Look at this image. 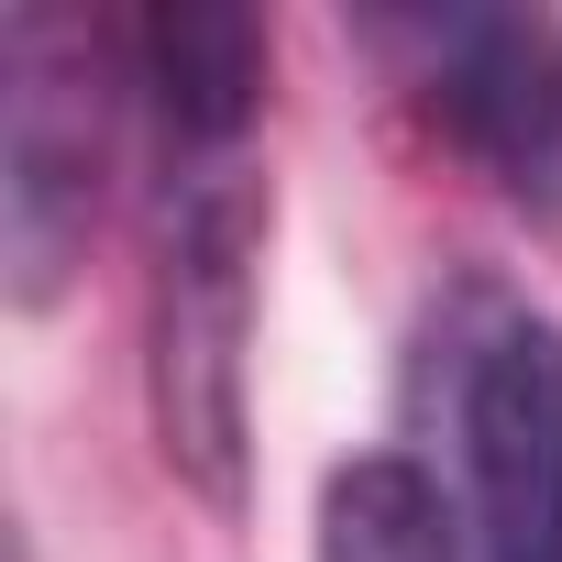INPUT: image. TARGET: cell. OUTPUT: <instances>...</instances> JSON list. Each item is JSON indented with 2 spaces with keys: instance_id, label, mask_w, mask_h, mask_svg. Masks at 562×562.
Instances as JSON below:
<instances>
[{
  "instance_id": "cell-4",
  "label": "cell",
  "mask_w": 562,
  "mask_h": 562,
  "mask_svg": "<svg viewBox=\"0 0 562 562\" xmlns=\"http://www.w3.org/2000/svg\"><path fill=\"white\" fill-rule=\"evenodd\" d=\"M56 56H67V34L23 12L12 23V276H23V299L56 288L67 243L89 232V155H100L89 100H67L78 78Z\"/></svg>"
},
{
  "instance_id": "cell-2",
  "label": "cell",
  "mask_w": 562,
  "mask_h": 562,
  "mask_svg": "<svg viewBox=\"0 0 562 562\" xmlns=\"http://www.w3.org/2000/svg\"><path fill=\"white\" fill-rule=\"evenodd\" d=\"M452 463L474 562H562V321L474 299L452 331Z\"/></svg>"
},
{
  "instance_id": "cell-3",
  "label": "cell",
  "mask_w": 562,
  "mask_h": 562,
  "mask_svg": "<svg viewBox=\"0 0 562 562\" xmlns=\"http://www.w3.org/2000/svg\"><path fill=\"white\" fill-rule=\"evenodd\" d=\"M430 111L529 221H562V23L551 12H452L419 23Z\"/></svg>"
},
{
  "instance_id": "cell-5",
  "label": "cell",
  "mask_w": 562,
  "mask_h": 562,
  "mask_svg": "<svg viewBox=\"0 0 562 562\" xmlns=\"http://www.w3.org/2000/svg\"><path fill=\"white\" fill-rule=\"evenodd\" d=\"M144 89L177 133V155H243V122L265 100V23L232 12V0H177V12L133 23Z\"/></svg>"
},
{
  "instance_id": "cell-1",
  "label": "cell",
  "mask_w": 562,
  "mask_h": 562,
  "mask_svg": "<svg viewBox=\"0 0 562 562\" xmlns=\"http://www.w3.org/2000/svg\"><path fill=\"white\" fill-rule=\"evenodd\" d=\"M254 243H265V199L243 155H188V177L166 188V243H155V441L210 507L243 496Z\"/></svg>"
},
{
  "instance_id": "cell-6",
  "label": "cell",
  "mask_w": 562,
  "mask_h": 562,
  "mask_svg": "<svg viewBox=\"0 0 562 562\" xmlns=\"http://www.w3.org/2000/svg\"><path fill=\"white\" fill-rule=\"evenodd\" d=\"M452 496L408 452H353L321 485V562H452Z\"/></svg>"
}]
</instances>
